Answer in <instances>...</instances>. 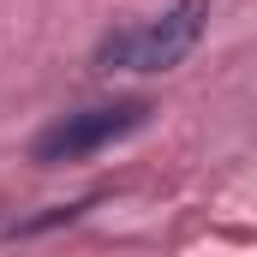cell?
I'll return each mask as SVG.
<instances>
[{
	"mask_svg": "<svg viewBox=\"0 0 257 257\" xmlns=\"http://www.w3.org/2000/svg\"><path fill=\"white\" fill-rule=\"evenodd\" d=\"M203 24H209V0H174L156 18L108 30L96 42V66L102 72H168V66H180L197 48Z\"/></svg>",
	"mask_w": 257,
	"mask_h": 257,
	"instance_id": "6da1fadb",
	"label": "cell"
},
{
	"mask_svg": "<svg viewBox=\"0 0 257 257\" xmlns=\"http://www.w3.org/2000/svg\"><path fill=\"white\" fill-rule=\"evenodd\" d=\"M150 102L144 96H120V102H96V108H78V114H60L54 126L36 132V144H30V156L42 162V168H60V162H84V156H96V150H108V144H120L132 132L150 126Z\"/></svg>",
	"mask_w": 257,
	"mask_h": 257,
	"instance_id": "7a4b0ae2",
	"label": "cell"
}]
</instances>
